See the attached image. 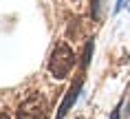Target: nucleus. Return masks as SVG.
I'll return each instance as SVG.
<instances>
[{"label": "nucleus", "mask_w": 130, "mask_h": 119, "mask_svg": "<svg viewBox=\"0 0 130 119\" xmlns=\"http://www.w3.org/2000/svg\"><path fill=\"white\" fill-rule=\"evenodd\" d=\"M0 119H11V117H9L7 112H0Z\"/></svg>", "instance_id": "6"}, {"label": "nucleus", "mask_w": 130, "mask_h": 119, "mask_svg": "<svg viewBox=\"0 0 130 119\" xmlns=\"http://www.w3.org/2000/svg\"><path fill=\"white\" fill-rule=\"evenodd\" d=\"M90 55H93V42H88V44H86V49H84V57H82V66H84V69L88 66Z\"/></svg>", "instance_id": "4"}, {"label": "nucleus", "mask_w": 130, "mask_h": 119, "mask_svg": "<svg viewBox=\"0 0 130 119\" xmlns=\"http://www.w3.org/2000/svg\"><path fill=\"white\" fill-rule=\"evenodd\" d=\"M18 119H46V101L40 93L31 95L29 99H24L18 108Z\"/></svg>", "instance_id": "2"}, {"label": "nucleus", "mask_w": 130, "mask_h": 119, "mask_svg": "<svg viewBox=\"0 0 130 119\" xmlns=\"http://www.w3.org/2000/svg\"><path fill=\"white\" fill-rule=\"evenodd\" d=\"M79 91H82V77H79L77 82H73V84H71V88H69V93H66L64 101H62L60 108H57V115H55V119H62L66 112H69V108L75 104V99L79 97Z\"/></svg>", "instance_id": "3"}, {"label": "nucleus", "mask_w": 130, "mask_h": 119, "mask_svg": "<svg viewBox=\"0 0 130 119\" xmlns=\"http://www.w3.org/2000/svg\"><path fill=\"white\" fill-rule=\"evenodd\" d=\"M102 7H104V0H93V15L95 18L102 15Z\"/></svg>", "instance_id": "5"}, {"label": "nucleus", "mask_w": 130, "mask_h": 119, "mask_svg": "<svg viewBox=\"0 0 130 119\" xmlns=\"http://www.w3.org/2000/svg\"><path fill=\"white\" fill-rule=\"evenodd\" d=\"M73 64H75V55H73V51H71L69 44H57L51 53V60H48V71L53 73V77L62 79V77H66L73 69Z\"/></svg>", "instance_id": "1"}]
</instances>
